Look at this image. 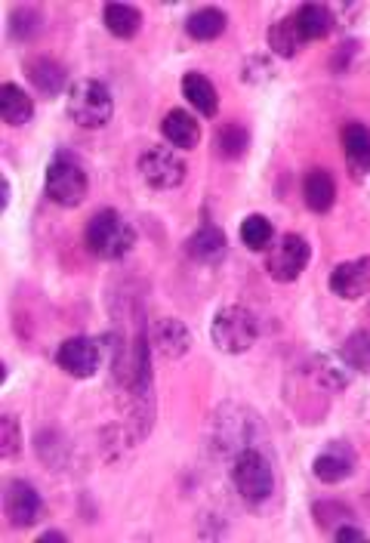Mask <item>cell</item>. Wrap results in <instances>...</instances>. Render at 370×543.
Wrapping results in <instances>:
<instances>
[{"label":"cell","mask_w":370,"mask_h":543,"mask_svg":"<svg viewBox=\"0 0 370 543\" xmlns=\"http://www.w3.org/2000/svg\"><path fill=\"white\" fill-rule=\"evenodd\" d=\"M0 115L10 127H22L34 118V102L19 84H4L0 87Z\"/></svg>","instance_id":"d6986e66"},{"label":"cell","mask_w":370,"mask_h":543,"mask_svg":"<svg viewBox=\"0 0 370 543\" xmlns=\"http://www.w3.org/2000/svg\"><path fill=\"white\" fill-rule=\"evenodd\" d=\"M161 133H164V139L170 142L173 149H185V152L195 149L198 142H201V124H198V118L189 115V112H182V108H173V112L164 115Z\"/></svg>","instance_id":"7c38bea8"},{"label":"cell","mask_w":370,"mask_h":543,"mask_svg":"<svg viewBox=\"0 0 370 543\" xmlns=\"http://www.w3.org/2000/svg\"><path fill=\"white\" fill-rule=\"evenodd\" d=\"M312 473L324 485H337L346 482L355 473V454L343 442H330L312 463Z\"/></svg>","instance_id":"30bf717a"},{"label":"cell","mask_w":370,"mask_h":543,"mask_svg":"<svg viewBox=\"0 0 370 543\" xmlns=\"http://www.w3.org/2000/svg\"><path fill=\"white\" fill-rule=\"evenodd\" d=\"M247 146H250V133L238 121H229V124H222L216 130V152L222 158L235 161V158H241L247 152Z\"/></svg>","instance_id":"d4e9b609"},{"label":"cell","mask_w":370,"mask_h":543,"mask_svg":"<svg viewBox=\"0 0 370 543\" xmlns=\"http://www.w3.org/2000/svg\"><path fill=\"white\" fill-rule=\"evenodd\" d=\"M102 22H105V28L111 34H115V38L130 41L142 28V13L136 7H130V4H108L105 13H102Z\"/></svg>","instance_id":"ffe728a7"},{"label":"cell","mask_w":370,"mask_h":543,"mask_svg":"<svg viewBox=\"0 0 370 543\" xmlns=\"http://www.w3.org/2000/svg\"><path fill=\"white\" fill-rule=\"evenodd\" d=\"M68 118L74 124H81L87 130H99L111 121L115 115V99H111V90L102 81H78L68 90Z\"/></svg>","instance_id":"7a4b0ae2"},{"label":"cell","mask_w":370,"mask_h":543,"mask_svg":"<svg viewBox=\"0 0 370 543\" xmlns=\"http://www.w3.org/2000/svg\"><path fill=\"white\" fill-rule=\"evenodd\" d=\"M256 334H259L256 315L250 309H244V306L219 309L213 315V324H210V337H213L216 349L229 352V355L247 352L256 343Z\"/></svg>","instance_id":"277c9868"},{"label":"cell","mask_w":370,"mask_h":543,"mask_svg":"<svg viewBox=\"0 0 370 543\" xmlns=\"http://www.w3.org/2000/svg\"><path fill=\"white\" fill-rule=\"evenodd\" d=\"M152 343H155V349H158L167 361H173V358H182L185 352H189L192 334H189V328H185L179 318H164V321L155 324Z\"/></svg>","instance_id":"4fadbf2b"},{"label":"cell","mask_w":370,"mask_h":543,"mask_svg":"<svg viewBox=\"0 0 370 543\" xmlns=\"http://www.w3.org/2000/svg\"><path fill=\"white\" fill-rule=\"evenodd\" d=\"M275 238V229L272 223L266 220L263 213H250L247 220L241 223V241L250 247V250H266Z\"/></svg>","instance_id":"484cf974"},{"label":"cell","mask_w":370,"mask_h":543,"mask_svg":"<svg viewBox=\"0 0 370 543\" xmlns=\"http://www.w3.org/2000/svg\"><path fill=\"white\" fill-rule=\"evenodd\" d=\"M309 260H312L309 241H306L303 235H293V232H290V235H284V238L272 247L269 260H266V272H269L272 281L290 284V281H296V278L306 272Z\"/></svg>","instance_id":"8992f818"},{"label":"cell","mask_w":370,"mask_h":543,"mask_svg":"<svg viewBox=\"0 0 370 543\" xmlns=\"http://www.w3.org/2000/svg\"><path fill=\"white\" fill-rule=\"evenodd\" d=\"M87 192H90V179H87L84 164L68 152H59L47 167L50 201L59 207H78V204H84Z\"/></svg>","instance_id":"3957f363"},{"label":"cell","mask_w":370,"mask_h":543,"mask_svg":"<svg viewBox=\"0 0 370 543\" xmlns=\"http://www.w3.org/2000/svg\"><path fill=\"white\" fill-rule=\"evenodd\" d=\"M303 44H306V38H303L300 25H296V16L278 19V22L269 28V47H272L278 56H284V59H290V56L300 53Z\"/></svg>","instance_id":"603a6c76"},{"label":"cell","mask_w":370,"mask_h":543,"mask_svg":"<svg viewBox=\"0 0 370 543\" xmlns=\"http://www.w3.org/2000/svg\"><path fill=\"white\" fill-rule=\"evenodd\" d=\"M250 420L241 414V417H219L216 420V448L226 445V451H235L241 454L244 448H253L250 445Z\"/></svg>","instance_id":"44dd1931"},{"label":"cell","mask_w":370,"mask_h":543,"mask_svg":"<svg viewBox=\"0 0 370 543\" xmlns=\"http://www.w3.org/2000/svg\"><path fill=\"white\" fill-rule=\"evenodd\" d=\"M99 361H102V349L96 340L90 337H71L59 346L56 352V365L71 374V377H78V380H87L99 371Z\"/></svg>","instance_id":"ba28073f"},{"label":"cell","mask_w":370,"mask_h":543,"mask_svg":"<svg viewBox=\"0 0 370 543\" xmlns=\"http://www.w3.org/2000/svg\"><path fill=\"white\" fill-rule=\"evenodd\" d=\"M139 173L142 179L152 189L158 192H170V189H179L182 179H185V161L173 152V149H164V146H148L142 155H139Z\"/></svg>","instance_id":"52a82bcc"},{"label":"cell","mask_w":370,"mask_h":543,"mask_svg":"<svg viewBox=\"0 0 370 543\" xmlns=\"http://www.w3.org/2000/svg\"><path fill=\"white\" fill-rule=\"evenodd\" d=\"M229 19L222 10L216 7H204V10H195L189 19H185V31H189V38L195 41H216L222 31H226Z\"/></svg>","instance_id":"7402d4cb"},{"label":"cell","mask_w":370,"mask_h":543,"mask_svg":"<svg viewBox=\"0 0 370 543\" xmlns=\"http://www.w3.org/2000/svg\"><path fill=\"white\" fill-rule=\"evenodd\" d=\"M185 250H189V257L198 263H219L226 257V235H222V229L207 223L185 241Z\"/></svg>","instance_id":"2e32d148"},{"label":"cell","mask_w":370,"mask_h":543,"mask_svg":"<svg viewBox=\"0 0 370 543\" xmlns=\"http://www.w3.org/2000/svg\"><path fill=\"white\" fill-rule=\"evenodd\" d=\"M87 247L99 260H124L136 247V229L118 210H99L87 223Z\"/></svg>","instance_id":"6da1fadb"},{"label":"cell","mask_w":370,"mask_h":543,"mask_svg":"<svg viewBox=\"0 0 370 543\" xmlns=\"http://www.w3.org/2000/svg\"><path fill=\"white\" fill-rule=\"evenodd\" d=\"M28 81H31L37 90H41V93H47V96H59L62 87H65V81H68V71H65L56 59L41 56V59H31V62H28Z\"/></svg>","instance_id":"ac0fdd59"},{"label":"cell","mask_w":370,"mask_h":543,"mask_svg":"<svg viewBox=\"0 0 370 543\" xmlns=\"http://www.w3.org/2000/svg\"><path fill=\"white\" fill-rule=\"evenodd\" d=\"M367 287H370V257L340 263L337 269L330 272V291L337 297H343V300L364 297Z\"/></svg>","instance_id":"8fae6325"},{"label":"cell","mask_w":370,"mask_h":543,"mask_svg":"<svg viewBox=\"0 0 370 543\" xmlns=\"http://www.w3.org/2000/svg\"><path fill=\"white\" fill-rule=\"evenodd\" d=\"M19 445H22V439H19V420L13 414H4V417H0V457L13 460L19 454Z\"/></svg>","instance_id":"83f0119b"},{"label":"cell","mask_w":370,"mask_h":543,"mask_svg":"<svg viewBox=\"0 0 370 543\" xmlns=\"http://www.w3.org/2000/svg\"><path fill=\"white\" fill-rule=\"evenodd\" d=\"M333 537H337L340 543H346V540H364L367 534L361 531V528H355V525H349V522H343L337 531H333Z\"/></svg>","instance_id":"f1b7e54d"},{"label":"cell","mask_w":370,"mask_h":543,"mask_svg":"<svg viewBox=\"0 0 370 543\" xmlns=\"http://www.w3.org/2000/svg\"><path fill=\"white\" fill-rule=\"evenodd\" d=\"M41 510H44V503H41V494H37L34 485L16 479L7 485V494H4V513L10 519L13 528H31L37 525V519H41Z\"/></svg>","instance_id":"9c48e42d"},{"label":"cell","mask_w":370,"mask_h":543,"mask_svg":"<svg viewBox=\"0 0 370 543\" xmlns=\"http://www.w3.org/2000/svg\"><path fill=\"white\" fill-rule=\"evenodd\" d=\"M296 25H300L306 41H321V38H327L330 28H333V16H330L327 7L306 4V7L296 10Z\"/></svg>","instance_id":"cb8c5ba5"},{"label":"cell","mask_w":370,"mask_h":543,"mask_svg":"<svg viewBox=\"0 0 370 543\" xmlns=\"http://www.w3.org/2000/svg\"><path fill=\"white\" fill-rule=\"evenodd\" d=\"M232 482L238 488V494L247 503H266L275 491V473L272 463L266 460L263 451L256 448H244L241 454H235L232 463Z\"/></svg>","instance_id":"5b68a950"},{"label":"cell","mask_w":370,"mask_h":543,"mask_svg":"<svg viewBox=\"0 0 370 543\" xmlns=\"http://www.w3.org/2000/svg\"><path fill=\"white\" fill-rule=\"evenodd\" d=\"M182 96L189 99V105L198 108V115H204V118H213L219 112L216 87L204 75H198V71H189V75L182 78Z\"/></svg>","instance_id":"e0dca14e"},{"label":"cell","mask_w":370,"mask_h":543,"mask_svg":"<svg viewBox=\"0 0 370 543\" xmlns=\"http://www.w3.org/2000/svg\"><path fill=\"white\" fill-rule=\"evenodd\" d=\"M303 198L312 213H327L337 201V183L324 167H315L303 176Z\"/></svg>","instance_id":"5bb4252c"},{"label":"cell","mask_w":370,"mask_h":543,"mask_svg":"<svg viewBox=\"0 0 370 543\" xmlns=\"http://www.w3.org/2000/svg\"><path fill=\"white\" fill-rule=\"evenodd\" d=\"M44 540H62V534H59V531H47Z\"/></svg>","instance_id":"f546056e"},{"label":"cell","mask_w":370,"mask_h":543,"mask_svg":"<svg viewBox=\"0 0 370 543\" xmlns=\"http://www.w3.org/2000/svg\"><path fill=\"white\" fill-rule=\"evenodd\" d=\"M343 361L358 374H370V334L367 331H358L343 343Z\"/></svg>","instance_id":"4316f807"},{"label":"cell","mask_w":370,"mask_h":543,"mask_svg":"<svg viewBox=\"0 0 370 543\" xmlns=\"http://www.w3.org/2000/svg\"><path fill=\"white\" fill-rule=\"evenodd\" d=\"M343 142V155L349 161V167L355 170V176H364L370 170V130L358 121L346 124L340 133Z\"/></svg>","instance_id":"9a60e30c"}]
</instances>
